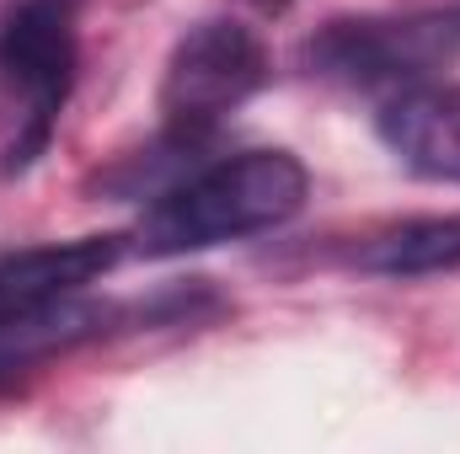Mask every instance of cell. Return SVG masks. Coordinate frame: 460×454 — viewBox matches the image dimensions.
<instances>
[{
  "mask_svg": "<svg viewBox=\"0 0 460 454\" xmlns=\"http://www.w3.org/2000/svg\"><path fill=\"white\" fill-rule=\"evenodd\" d=\"M311 177L289 150H241L172 182L134 225L139 257H188L289 225L305 209Z\"/></svg>",
  "mask_w": 460,
  "mask_h": 454,
  "instance_id": "1",
  "label": "cell"
},
{
  "mask_svg": "<svg viewBox=\"0 0 460 454\" xmlns=\"http://www.w3.org/2000/svg\"><path fill=\"white\" fill-rule=\"evenodd\" d=\"M81 0H11L0 16V177H27L75 92Z\"/></svg>",
  "mask_w": 460,
  "mask_h": 454,
  "instance_id": "2",
  "label": "cell"
},
{
  "mask_svg": "<svg viewBox=\"0 0 460 454\" xmlns=\"http://www.w3.org/2000/svg\"><path fill=\"white\" fill-rule=\"evenodd\" d=\"M273 65H268V48L262 38L246 27V22H230V16H209V22H193L166 70H161V118H166V134L172 139H204L220 118H230L235 108H246L262 86H268Z\"/></svg>",
  "mask_w": 460,
  "mask_h": 454,
  "instance_id": "3",
  "label": "cell"
},
{
  "mask_svg": "<svg viewBox=\"0 0 460 454\" xmlns=\"http://www.w3.org/2000/svg\"><path fill=\"white\" fill-rule=\"evenodd\" d=\"M305 70L343 86H418L429 70L460 59V5L418 16H343L327 22L305 48Z\"/></svg>",
  "mask_w": 460,
  "mask_h": 454,
  "instance_id": "4",
  "label": "cell"
},
{
  "mask_svg": "<svg viewBox=\"0 0 460 454\" xmlns=\"http://www.w3.org/2000/svg\"><path fill=\"white\" fill-rule=\"evenodd\" d=\"M123 262V235H75L0 257V332L27 327L102 284Z\"/></svg>",
  "mask_w": 460,
  "mask_h": 454,
  "instance_id": "5",
  "label": "cell"
},
{
  "mask_svg": "<svg viewBox=\"0 0 460 454\" xmlns=\"http://www.w3.org/2000/svg\"><path fill=\"white\" fill-rule=\"evenodd\" d=\"M375 134L407 171L460 188V86H402L375 113Z\"/></svg>",
  "mask_w": 460,
  "mask_h": 454,
  "instance_id": "6",
  "label": "cell"
},
{
  "mask_svg": "<svg viewBox=\"0 0 460 454\" xmlns=\"http://www.w3.org/2000/svg\"><path fill=\"white\" fill-rule=\"evenodd\" d=\"M358 262L385 278H429L460 267V220H407L396 230H380Z\"/></svg>",
  "mask_w": 460,
  "mask_h": 454,
  "instance_id": "7",
  "label": "cell"
},
{
  "mask_svg": "<svg viewBox=\"0 0 460 454\" xmlns=\"http://www.w3.org/2000/svg\"><path fill=\"white\" fill-rule=\"evenodd\" d=\"M246 5H262V11H279V5H289V0H246Z\"/></svg>",
  "mask_w": 460,
  "mask_h": 454,
  "instance_id": "8",
  "label": "cell"
}]
</instances>
